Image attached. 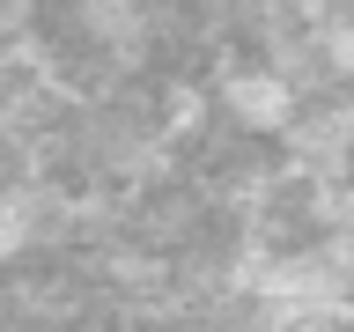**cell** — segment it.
Returning a JSON list of instances; mask_svg holds the SVG:
<instances>
[{"mask_svg": "<svg viewBox=\"0 0 354 332\" xmlns=\"http://www.w3.org/2000/svg\"><path fill=\"white\" fill-rule=\"evenodd\" d=\"M251 295H259L266 325H295V332L332 325V317L354 310V288H347V273L332 259H273L259 281H251Z\"/></svg>", "mask_w": 354, "mask_h": 332, "instance_id": "obj_1", "label": "cell"}, {"mask_svg": "<svg viewBox=\"0 0 354 332\" xmlns=\"http://www.w3.org/2000/svg\"><path fill=\"white\" fill-rule=\"evenodd\" d=\"M221 111L243 133H281L295 118V82L281 66H236V74H221Z\"/></svg>", "mask_w": 354, "mask_h": 332, "instance_id": "obj_2", "label": "cell"}, {"mask_svg": "<svg viewBox=\"0 0 354 332\" xmlns=\"http://www.w3.org/2000/svg\"><path fill=\"white\" fill-rule=\"evenodd\" d=\"M22 243H30V207H22V192H0V266L15 259Z\"/></svg>", "mask_w": 354, "mask_h": 332, "instance_id": "obj_3", "label": "cell"}]
</instances>
